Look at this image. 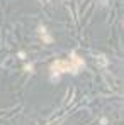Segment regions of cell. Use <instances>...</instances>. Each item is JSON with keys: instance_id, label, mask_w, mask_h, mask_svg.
Masks as SVG:
<instances>
[{"instance_id": "1", "label": "cell", "mask_w": 124, "mask_h": 125, "mask_svg": "<svg viewBox=\"0 0 124 125\" xmlns=\"http://www.w3.org/2000/svg\"><path fill=\"white\" fill-rule=\"evenodd\" d=\"M49 69H51V73H60V74H61V73L77 74V73L80 71V68H78L77 64H73L70 59H58V61H55L49 66Z\"/></svg>"}, {"instance_id": "2", "label": "cell", "mask_w": 124, "mask_h": 125, "mask_svg": "<svg viewBox=\"0 0 124 125\" xmlns=\"http://www.w3.org/2000/svg\"><path fill=\"white\" fill-rule=\"evenodd\" d=\"M38 31H39V34H41V41L42 42H46V44H51V42H53V37L49 36V32L46 31V27H44V25H39V29H38Z\"/></svg>"}, {"instance_id": "3", "label": "cell", "mask_w": 124, "mask_h": 125, "mask_svg": "<svg viewBox=\"0 0 124 125\" xmlns=\"http://www.w3.org/2000/svg\"><path fill=\"white\" fill-rule=\"evenodd\" d=\"M95 59L99 61L100 66H107V64H109V59H107L105 56H102V54H97V56H95Z\"/></svg>"}, {"instance_id": "4", "label": "cell", "mask_w": 124, "mask_h": 125, "mask_svg": "<svg viewBox=\"0 0 124 125\" xmlns=\"http://www.w3.org/2000/svg\"><path fill=\"white\" fill-rule=\"evenodd\" d=\"M26 71H34V66L32 64H26Z\"/></svg>"}]
</instances>
